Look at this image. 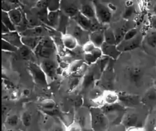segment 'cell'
I'll use <instances>...</instances> for the list:
<instances>
[{"label": "cell", "instance_id": "1", "mask_svg": "<svg viewBox=\"0 0 156 131\" xmlns=\"http://www.w3.org/2000/svg\"><path fill=\"white\" fill-rule=\"evenodd\" d=\"M97 21L102 24H108L112 19V12L108 5L100 0H93Z\"/></svg>", "mask_w": 156, "mask_h": 131}, {"label": "cell", "instance_id": "2", "mask_svg": "<svg viewBox=\"0 0 156 131\" xmlns=\"http://www.w3.org/2000/svg\"><path fill=\"white\" fill-rule=\"evenodd\" d=\"M81 5L77 0H61L60 8L66 16L74 18L80 12Z\"/></svg>", "mask_w": 156, "mask_h": 131}, {"label": "cell", "instance_id": "3", "mask_svg": "<svg viewBox=\"0 0 156 131\" xmlns=\"http://www.w3.org/2000/svg\"><path fill=\"white\" fill-rule=\"evenodd\" d=\"M35 49L39 55L48 57L54 52L55 47L51 40L46 39L42 40Z\"/></svg>", "mask_w": 156, "mask_h": 131}, {"label": "cell", "instance_id": "4", "mask_svg": "<svg viewBox=\"0 0 156 131\" xmlns=\"http://www.w3.org/2000/svg\"><path fill=\"white\" fill-rule=\"evenodd\" d=\"M80 12L93 22L94 20H97L95 10L93 1L84 0L81 2Z\"/></svg>", "mask_w": 156, "mask_h": 131}, {"label": "cell", "instance_id": "5", "mask_svg": "<svg viewBox=\"0 0 156 131\" xmlns=\"http://www.w3.org/2000/svg\"><path fill=\"white\" fill-rule=\"evenodd\" d=\"M61 40L64 46L69 50L76 49L79 44L77 39L70 33L62 34L61 36Z\"/></svg>", "mask_w": 156, "mask_h": 131}, {"label": "cell", "instance_id": "6", "mask_svg": "<svg viewBox=\"0 0 156 131\" xmlns=\"http://www.w3.org/2000/svg\"><path fill=\"white\" fill-rule=\"evenodd\" d=\"M73 18L74 19L76 23L78 25L86 31L91 30L94 26V22L83 15L80 12Z\"/></svg>", "mask_w": 156, "mask_h": 131}, {"label": "cell", "instance_id": "7", "mask_svg": "<svg viewBox=\"0 0 156 131\" xmlns=\"http://www.w3.org/2000/svg\"><path fill=\"white\" fill-rule=\"evenodd\" d=\"M2 39L10 43L17 47H20L23 45L22 42V37L16 31L10 32L5 34H2Z\"/></svg>", "mask_w": 156, "mask_h": 131}, {"label": "cell", "instance_id": "8", "mask_svg": "<svg viewBox=\"0 0 156 131\" xmlns=\"http://www.w3.org/2000/svg\"><path fill=\"white\" fill-rule=\"evenodd\" d=\"M88 31L83 29L77 24L73 26V33L71 34L73 35L78 40L79 43H81L83 45L89 39V35L87 33ZM71 34V33H70Z\"/></svg>", "mask_w": 156, "mask_h": 131}, {"label": "cell", "instance_id": "9", "mask_svg": "<svg viewBox=\"0 0 156 131\" xmlns=\"http://www.w3.org/2000/svg\"><path fill=\"white\" fill-rule=\"evenodd\" d=\"M101 97L104 103L109 106L115 104L119 101V96L115 92L111 90L104 91Z\"/></svg>", "mask_w": 156, "mask_h": 131}, {"label": "cell", "instance_id": "10", "mask_svg": "<svg viewBox=\"0 0 156 131\" xmlns=\"http://www.w3.org/2000/svg\"><path fill=\"white\" fill-rule=\"evenodd\" d=\"M61 0H42L38 4L39 7H45L48 12L59 11Z\"/></svg>", "mask_w": 156, "mask_h": 131}, {"label": "cell", "instance_id": "11", "mask_svg": "<svg viewBox=\"0 0 156 131\" xmlns=\"http://www.w3.org/2000/svg\"><path fill=\"white\" fill-rule=\"evenodd\" d=\"M89 40L98 47H101L105 42V32L101 30L94 31L89 35Z\"/></svg>", "mask_w": 156, "mask_h": 131}, {"label": "cell", "instance_id": "12", "mask_svg": "<svg viewBox=\"0 0 156 131\" xmlns=\"http://www.w3.org/2000/svg\"><path fill=\"white\" fill-rule=\"evenodd\" d=\"M103 54L110 56L114 59L118 58L120 54V51L116 47L115 45H110L105 43L101 46Z\"/></svg>", "mask_w": 156, "mask_h": 131}, {"label": "cell", "instance_id": "13", "mask_svg": "<svg viewBox=\"0 0 156 131\" xmlns=\"http://www.w3.org/2000/svg\"><path fill=\"white\" fill-rule=\"evenodd\" d=\"M41 41L40 36H22V42L23 45H26L31 49H35Z\"/></svg>", "mask_w": 156, "mask_h": 131}, {"label": "cell", "instance_id": "14", "mask_svg": "<svg viewBox=\"0 0 156 131\" xmlns=\"http://www.w3.org/2000/svg\"><path fill=\"white\" fill-rule=\"evenodd\" d=\"M141 42V38L138 34L133 39L127 41L123 42L122 50L124 51H130L137 48Z\"/></svg>", "mask_w": 156, "mask_h": 131}, {"label": "cell", "instance_id": "15", "mask_svg": "<svg viewBox=\"0 0 156 131\" xmlns=\"http://www.w3.org/2000/svg\"><path fill=\"white\" fill-rule=\"evenodd\" d=\"M103 54L101 47H96L91 53L85 54V59L87 62L92 63L97 61L99 58L102 57Z\"/></svg>", "mask_w": 156, "mask_h": 131}, {"label": "cell", "instance_id": "16", "mask_svg": "<svg viewBox=\"0 0 156 131\" xmlns=\"http://www.w3.org/2000/svg\"><path fill=\"white\" fill-rule=\"evenodd\" d=\"M9 15L14 25L20 24L22 21V14L20 9L14 8L8 12Z\"/></svg>", "mask_w": 156, "mask_h": 131}, {"label": "cell", "instance_id": "17", "mask_svg": "<svg viewBox=\"0 0 156 131\" xmlns=\"http://www.w3.org/2000/svg\"><path fill=\"white\" fill-rule=\"evenodd\" d=\"M62 13L60 11L48 12V21L52 25L58 26L60 23Z\"/></svg>", "mask_w": 156, "mask_h": 131}, {"label": "cell", "instance_id": "18", "mask_svg": "<svg viewBox=\"0 0 156 131\" xmlns=\"http://www.w3.org/2000/svg\"><path fill=\"white\" fill-rule=\"evenodd\" d=\"M2 23L5 25L9 29L10 32L15 31V27L14 26L15 25L12 21L8 12L4 11H2Z\"/></svg>", "mask_w": 156, "mask_h": 131}, {"label": "cell", "instance_id": "19", "mask_svg": "<svg viewBox=\"0 0 156 131\" xmlns=\"http://www.w3.org/2000/svg\"><path fill=\"white\" fill-rule=\"evenodd\" d=\"M105 42L110 45H115L116 37L114 32L108 29L105 32Z\"/></svg>", "mask_w": 156, "mask_h": 131}, {"label": "cell", "instance_id": "20", "mask_svg": "<svg viewBox=\"0 0 156 131\" xmlns=\"http://www.w3.org/2000/svg\"><path fill=\"white\" fill-rule=\"evenodd\" d=\"M31 70L34 72L35 79L40 83L44 82V76L43 72L35 65L31 66Z\"/></svg>", "mask_w": 156, "mask_h": 131}, {"label": "cell", "instance_id": "21", "mask_svg": "<svg viewBox=\"0 0 156 131\" xmlns=\"http://www.w3.org/2000/svg\"><path fill=\"white\" fill-rule=\"evenodd\" d=\"M97 46L91 40L87 41L83 45L82 50L85 54L91 53Z\"/></svg>", "mask_w": 156, "mask_h": 131}, {"label": "cell", "instance_id": "22", "mask_svg": "<svg viewBox=\"0 0 156 131\" xmlns=\"http://www.w3.org/2000/svg\"><path fill=\"white\" fill-rule=\"evenodd\" d=\"M84 64L83 60H76L73 62L68 66V69L70 72H75L80 71Z\"/></svg>", "mask_w": 156, "mask_h": 131}, {"label": "cell", "instance_id": "23", "mask_svg": "<svg viewBox=\"0 0 156 131\" xmlns=\"http://www.w3.org/2000/svg\"><path fill=\"white\" fill-rule=\"evenodd\" d=\"M43 28L41 26H37L32 29H30L24 33V36H40L43 32Z\"/></svg>", "mask_w": 156, "mask_h": 131}, {"label": "cell", "instance_id": "24", "mask_svg": "<svg viewBox=\"0 0 156 131\" xmlns=\"http://www.w3.org/2000/svg\"><path fill=\"white\" fill-rule=\"evenodd\" d=\"M135 12V7L134 5H129L126 7L123 12L122 17L125 20H128L134 15Z\"/></svg>", "mask_w": 156, "mask_h": 131}, {"label": "cell", "instance_id": "25", "mask_svg": "<svg viewBox=\"0 0 156 131\" xmlns=\"http://www.w3.org/2000/svg\"><path fill=\"white\" fill-rule=\"evenodd\" d=\"M138 30L136 28L129 29L124 35L123 42H127L133 39L138 34Z\"/></svg>", "mask_w": 156, "mask_h": 131}, {"label": "cell", "instance_id": "26", "mask_svg": "<svg viewBox=\"0 0 156 131\" xmlns=\"http://www.w3.org/2000/svg\"><path fill=\"white\" fill-rule=\"evenodd\" d=\"M147 43L151 47H156V31L149 34L146 39Z\"/></svg>", "mask_w": 156, "mask_h": 131}, {"label": "cell", "instance_id": "27", "mask_svg": "<svg viewBox=\"0 0 156 131\" xmlns=\"http://www.w3.org/2000/svg\"><path fill=\"white\" fill-rule=\"evenodd\" d=\"M42 107L47 110H51L54 108L55 103L54 101L51 99H46L44 100L41 103Z\"/></svg>", "mask_w": 156, "mask_h": 131}, {"label": "cell", "instance_id": "28", "mask_svg": "<svg viewBox=\"0 0 156 131\" xmlns=\"http://www.w3.org/2000/svg\"><path fill=\"white\" fill-rule=\"evenodd\" d=\"M18 47L13 45L10 43L7 42L4 39L2 40V50L6 51H10V52H15L18 50Z\"/></svg>", "mask_w": 156, "mask_h": 131}, {"label": "cell", "instance_id": "29", "mask_svg": "<svg viewBox=\"0 0 156 131\" xmlns=\"http://www.w3.org/2000/svg\"><path fill=\"white\" fill-rule=\"evenodd\" d=\"M31 116L30 113L25 112L22 116V121L25 126H30L31 123Z\"/></svg>", "mask_w": 156, "mask_h": 131}, {"label": "cell", "instance_id": "30", "mask_svg": "<svg viewBox=\"0 0 156 131\" xmlns=\"http://www.w3.org/2000/svg\"><path fill=\"white\" fill-rule=\"evenodd\" d=\"M7 122L9 125L15 126L19 123V118L16 115H12L8 117Z\"/></svg>", "mask_w": 156, "mask_h": 131}, {"label": "cell", "instance_id": "31", "mask_svg": "<svg viewBox=\"0 0 156 131\" xmlns=\"http://www.w3.org/2000/svg\"><path fill=\"white\" fill-rule=\"evenodd\" d=\"M96 117L94 118L96 125L102 126L105 123V119L102 114L98 113L96 114Z\"/></svg>", "mask_w": 156, "mask_h": 131}, {"label": "cell", "instance_id": "32", "mask_svg": "<svg viewBox=\"0 0 156 131\" xmlns=\"http://www.w3.org/2000/svg\"><path fill=\"white\" fill-rule=\"evenodd\" d=\"M66 130L72 131H81L82 130V127H81V125L79 123L74 122L68 126Z\"/></svg>", "mask_w": 156, "mask_h": 131}, {"label": "cell", "instance_id": "33", "mask_svg": "<svg viewBox=\"0 0 156 131\" xmlns=\"http://www.w3.org/2000/svg\"><path fill=\"white\" fill-rule=\"evenodd\" d=\"M44 67L46 71L49 73L50 74L52 75L54 72L55 67L53 63L50 62H47L44 63Z\"/></svg>", "mask_w": 156, "mask_h": 131}, {"label": "cell", "instance_id": "34", "mask_svg": "<svg viewBox=\"0 0 156 131\" xmlns=\"http://www.w3.org/2000/svg\"><path fill=\"white\" fill-rule=\"evenodd\" d=\"M93 81V76L91 75L86 76L84 79L83 85L85 87H87L92 83Z\"/></svg>", "mask_w": 156, "mask_h": 131}, {"label": "cell", "instance_id": "35", "mask_svg": "<svg viewBox=\"0 0 156 131\" xmlns=\"http://www.w3.org/2000/svg\"><path fill=\"white\" fill-rule=\"evenodd\" d=\"M147 97L151 101H156V91L151 90L148 92Z\"/></svg>", "mask_w": 156, "mask_h": 131}, {"label": "cell", "instance_id": "36", "mask_svg": "<svg viewBox=\"0 0 156 131\" xmlns=\"http://www.w3.org/2000/svg\"><path fill=\"white\" fill-rule=\"evenodd\" d=\"M70 83V87L71 90L74 89L77 86L79 82V78L78 77H74L72 79Z\"/></svg>", "mask_w": 156, "mask_h": 131}, {"label": "cell", "instance_id": "37", "mask_svg": "<svg viewBox=\"0 0 156 131\" xmlns=\"http://www.w3.org/2000/svg\"><path fill=\"white\" fill-rule=\"evenodd\" d=\"M150 24L152 29L156 31V15H152L150 19Z\"/></svg>", "mask_w": 156, "mask_h": 131}, {"label": "cell", "instance_id": "38", "mask_svg": "<svg viewBox=\"0 0 156 131\" xmlns=\"http://www.w3.org/2000/svg\"><path fill=\"white\" fill-rule=\"evenodd\" d=\"M10 32L9 29L5 25L2 23V34L8 33Z\"/></svg>", "mask_w": 156, "mask_h": 131}, {"label": "cell", "instance_id": "39", "mask_svg": "<svg viewBox=\"0 0 156 131\" xmlns=\"http://www.w3.org/2000/svg\"><path fill=\"white\" fill-rule=\"evenodd\" d=\"M42 0H27V2L29 4L31 5H34L35 4H38Z\"/></svg>", "mask_w": 156, "mask_h": 131}, {"label": "cell", "instance_id": "40", "mask_svg": "<svg viewBox=\"0 0 156 131\" xmlns=\"http://www.w3.org/2000/svg\"><path fill=\"white\" fill-rule=\"evenodd\" d=\"M4 1L12 4H17L19 2L20 0H4Z\"/></svg>", "mask_w": 156, "mask_h": 131}, {"label": "cell", "instance_id": "41", "mask_svg": "<svg viewBox=\"0 0 156 131\" xmlns=\"http://www.w3.org/2000/svg\"><path fill=\"white\" fill-rule=\"evenodd\" d=\"M24 94L25 95H28L29 94V93H30V91L28 90H25L24 91Z\"/></svg>", "mask_w": 156, "mask_h": 131}, {"label": "cell", "instance_id": "42", "mask_svg": "<svg viewBox=\"0 0 156 131\" xmlns=\"http://www.w3.org/2000/svg\"><path fill=\"white\" fill-rule=\"evenodd\" d=\"M153 12H154V14L156 15V3L155 4L154 7H153Z\"/></svg>", "mask_w": 156, "mask_h": 131}, {"label": "cell", "instance_id": "43", "mask_svg": "<svg viewBox=\"0 0 156 131\" xmlns=\"http://www.w3.org/2000/svg\"><path fill=\"white\" fill-rule=\"evenodd\" d=\"M20 1H22V0H20Z\"/></svg>", "mask_w": 156, "mask_h": 131}]
</instances>
